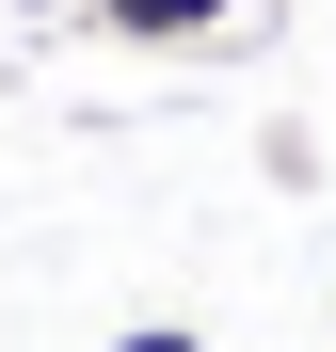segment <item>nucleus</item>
I'll return each instance as SVG.
<instances>
[{
  "instance_id": "obj_1",
  "label": "nucleus",
  "mask_w": 336,
  "mask_h": 352,
  "mask_svg": "<svg viewBox=\"0 0 336 352\" xmlns=\"http://www.w3.org/2000/svg\"><path fill=\"white\" fill-rule=\"evenodd\" d=\"M256 0H96V32L112 48H208V32H240Z\"/></svg>"
},
{
  "instance_id": "obj_2",
  "label": "nucleus",
  "mask_w": 336,
  "mask_h": 352,
  "mask_svg": "<svg viewBox=\"0 0 336 352\" xmlns=\"http://www.w3.org/2000/svg\"><path fill=\"white\" fill-rule=\"evenodd\" d=\"M96 352H208L192 320H128V336H96Z\"/></svg>"
}]
</instances>
